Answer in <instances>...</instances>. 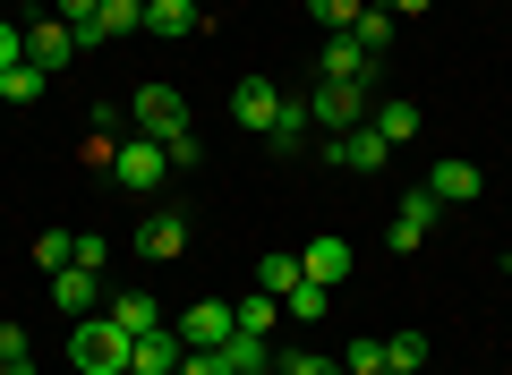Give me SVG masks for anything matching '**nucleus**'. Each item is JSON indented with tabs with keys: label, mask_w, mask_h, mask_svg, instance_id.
Instances as JSON below:
<instances>
[{
	"label": "nucleus",
	"mask_w": 512,
	"mask_h": 375,
	"mask_svg": "<svg viewBox=\"0 0 512 375\" xmlns=\"http://www.w3.org/2000/svg\"><path fill=\"white\" fill-rule=\"evenodd\" d=\"M197 26H205V9H197V0H146V35L180 43V35H197Z\"/></svg>",
	"instance_id": "nucleus-17"
},
{
	"label": "nucleus",
	"mask_w": 512,
	"mask_h": 375,
	"mask_svg": "<svg viewBox=\"0 0 512 375\" xmlns=\"http://www.w3.org/2000/svg\"><path fill=\"white\" fill-rule=\"evenodd\" d=\"M69 265H86V273H103V265H111V239H103V231H77V256H69Z\"/></svg>",
	"instance_id": "nucleus-32"
},
{
	"label": "nucleus",
	"mask_w": 512,
	"mask_h": 375,
	"mask_svg": "<svg viewBox=\"0 0 512 375\" xmlns=\"http://www.w3.org/2000/svg\"><path fill=\"white\" fill-rule=\"evenodd\" d=\"M103 316H111V324H120V333H128V341H137V333H154V324H163V307H154V299H146V290H120V299H111V307H103Z\"/></svg>",
	"instance_id": "nucleus-19"
},
{
	"label": "nucleus",
	"mask_w": 512,
	"mask_h": 375,
	"mask_svg": "<svg viewBox=\"0 0 512 375\" xmlns=\"http://www.w3.org/2000/svg\"><path fill=\"white\" fill-rule=\"evenodd\" d=\"M94 26H103V43L146 35V0H103V9H94Z\"/></svg>",
	"instance_id": "nucleus-20"
},
{
	"label": "nucleus",
	"mask_w": 512,
	"mask_h": 375,
	"mask_svg": "<svg viewBox=\"0 0 512 375\" xmlns=\"http://www.w3.org/2000/svg\"><path fill=\"white\" fill-rule=\"evenodd\" d=\"M384 9H393V18H427V9H436V0H384Z\"/></svg>",
	"instance_id": "nucleus-35"
},
{
	"label": "nucleus",
	"mask_w": 512,
	"mask_h": 375,
	"mask_svg": "<svg viewBox=\"0 0 512 375\" xmlns=\"http://www.w3.org/2000/svg\"><path fill=\"white\" fill-rule=\"evenodd\" d=\"M308 18H316V26H325V35H342V26H350V18H359V0H308Z\"/></svg>",
	"instance_id": "nucleus-31"
},
{
	"label": "nucleus",
	"mask_w": 512,
	"mask_h": 375,
	"mask_svg": "<svg viewBox=\"0 0 512 375\" xmlns=\"http://www.w3.org/2000/svg\"><path fill=\"white\" fill-rule=\"evenodd\" d=\"M111 179H120L128 197H154V188L171 179V162H163V145H154V137H120V154H111Z\"/></svg>",
	"instance_id": "nucleus-4"
},
{
	"label": "nucleus",
	"mask_w": 512,
	"mask_h": 375,
	"mask_svg": "<svg viewBox=\"0 0 512 375\" xmlns=\"http://www.w3.org/2000/svg\"><path fill=\"white\" fill-rule=\"evenodd\" d=\"M427 188H436V205H470L478 188H487V171H478L470 154H444L436 171H427Z\"/></svg>",
	"instance_id": "nucleus-14"
},
{
	"label": "nucleus",
	"mask_w": 512,
	"mask_h": 375,
	"mask_svg": "<svg viewBox=\"0 0 512 375\" xmlns=\"http://www.w3.org/2000/svg\"><path fill=\"white\" fill-rule=\"evenodd\" d=\"M367 128H376V137L393 145V154H402V145H410V137H419V128H427V111L410 103V94H384V103L367 111Z\"/></svg>",
	"instance_id": "nucleus-13"
},
{
	"label": "nucleus",
	"mask_w": 512,
	"mask_h": 375,
	"mask_svg": "<svg viewBox=\"0 0 512 375\" xmlns=\"http://www.w3.org/2000/svg\"><path fill=\"white\" fill-rule=\"evenodd\" d=\"M504 282H512V273H504Z\"/></svg>",
	"instance_id": "nucleus-38"
},
{
	"label": "nucleus",
	"mask_w": 512,
	"mask_h": 375,
	"mask_svg": "<svg viewBox=\"0 0 512 375\" xmlns=\"http://www.w3.org/2000/svg\"><path fill=\"white\" fill-rule=\"evenodd\" d=\"M384 367L419 375V367H427V333H393V341H384Z\"/></svg>",
	"instance_id": "nucleus-26"
},
{
	"label": "nucleus",
	"mask_w": 512,
	"mask_h": 375,
	"mask_svg": "<svg viewBox=\"0 0 512 375\" xmlns=\"http://www.w3.org/2000/svg\"><path fill=\"white\" fill-rule=\"evenodd\" d=\"M128 375H137V367H128Z\"/></svg>",
	"instance_id": "nucleus-39"
},
{
	"label": "nucleus",
	"mask_w": 512,
	"mask_h": 375,
	"mask_svg": "<svg viewBox=\"0 0 512 375\" xmlns=\"http://www.w3.org/2000/svg\"><path fill=\"white\" fill-rule=\"evenodd\" d=\"M274 375H342V358H325V350H282Z\"/></svg>",
	"instance_id": "nucleus-27"
},
{
	"label": "nucleus",
	"mask_w": 512,
	"mask_h": 375,
	"mask_svg": "<svg viewBox=\"0 0 512 375\" xmlns=\"http://www.w3.org/2000/svg\"><path fill=\"white\" fill-rule=\"evenodd\" d=\"M325 162H333V171H384V162H393V145L359 120V128H342V137H325Z\"/></svg>",
	"instance_id": "nucleus-8"
},
{
	"label": "nucleus",
	"mask_w": 512,
	"mask_h": 375,
	"mask_svg": "<svg viewBox=\"0 0 512 375\" xmlns=\"http://www.w3.org/2000/svg\"><path fill=\"white\" fill-rule=\"evenodd\" d=\"M282 316H299V324H316V316H325V282H299L291 299H282Z\"/></svg>",
	"instance_id": "nucleus-30"
},
{
	"label": "nucleus",
	"mask_w": 512,
	"mask_h": 375,
	"mask_svg": "<svg viewBox=\"0 0 512 375\" xmlns=\"http://www.w3.org/2000/svg\"><path fill=\"white\" fill-rule=\"evenodd\" d=\"M350 35H359V52L376 60L384 43H393V9H359V18H350Z\"/></svg>",
	"instance_id": "nucleus-25"
},
{
	"label": "nucleus",
	"mask_w": 512,
	"mask_h": 375,
	"mask_svg": "<svg viewBox=\"0 0 512 375\" xmlns=\"http://www.w3.org/2000/svg\"><path fill=\"white\" fill-rule=\"evenodd\" d=\"M180 358H188L180 324H154V333H137V341H128V367H137V375H180Z\"/></svg>",
	"instance_id": "nucleus-10"
},
{
	"label": "nucleus",
	"mask_w": 512,
	"mask_h": 375,
	"mask_svg": "<svg viewBox=\"0 0 512 375\" xmlns=\"http://www.w3.org/2000/svg\"><path fill=\"white\" fill-rule=\"evenodd\" d=\"M43 86H52V77H43L35 60H18V69H0V103H35Z\"/></svg>",
	"instance_id": "nucleus-23"
},
{
	"label": "nucleus",
	"mask_w": 512,
	"mask_h": 375,
	"mask_svg": "<svg viewBox=\"0 0 512 375\" xmlns=\"http://www.w3.org/2000/svg\"><path fill=\"white\" fill-rule=\"evenodd\" d=\"M197 9H205V18H214V0H197Z\"/></svg>",
	"instance_id": "nucleus-36"
},
{
	"label": "nucleus",
	"mask_w": 512,
	"mask_h": 375,
	"mask_svg": "<svg viewBox=\"0 0 512 375\" xmlns=\"http://www.w3.org/2000/svg\"><path fill=\"white\" fill-rule=\"evenodd\" d=\"M376 375H402V367H376Z\"/></svg>",
	"instance_id": "nucleus-37"
},
{
	"label": "nucleus",
	"mask_w": 512,
	"mask_h": 375,
	"mask_svg": "<svg viewBox=\"0 0 512 375\" xmlns=\"http://www.w3.org/2000/svg\"><path fill=\"white\" fill-rule=\"evenodd\" d=\"M18 60H26V26L0 18V69H18Z\"/></svg>",
	"instance_id": "nucleus-33"
},
{
	"label": "nucleus",
	"mask_w": 512,
	"mask_h": 375,
	"mask_svg": "<svg viewBox=\"0 0 512 375\" xmlns=\"http://www.w3.org/2000/svg\"><path fill=\"white\" fill-rule=\"evenodd\" d=\"M367 111H376V86H342V77H316V94H308L316 137H342V128H359Z\"/></svg>",
	"instance_id": "nucleus-3"
},
{
	"label": "nucleus",
	"mask_w": 512,
	"mask_h": 375,
	"mask_svg": "<svg viewBox=\"0 0 512 375\" xmlns=\"http://www.w3.org/2000/svg\"><path fill=\"white\" fill-rule=\"evenodd\" d=\"M239 324L274 341V324H282V299H274V290H248V299H239Z\"/></svg>",
	"instance_id": "nucleus-24"
},
{
	"label": "nucleus",
	"mask_w": 512,
	"mask_h": 375,
	"mask_svg": "<svg viewBox=\"0 0 512 375\" xmlns=\"http://www.w3.org/2000/svg\"><path fill=\"white\" fill-rule=\"evenodd\" d=\"M299 273H308V282H325V290L350 282V239H333V231L308 239V248H299Z\"/></svg>",
	"instance_id": "nucleus-16"
},
{
	"label": "nucleus",
	"mask_w": 512,
	"mask_h": 375,
	"mask_svg": "<svg viewBox=\"0 0 512 375\" xmlns=\"http://www.w3.org/2000/svg\"><path fill=\"white\" fill-rule=\"evenodd\" d=\"M231 333H239V307H222V299H197V307L180 316V341H188V350H222Z\"/></svg>",
	"instance_id": "nucleus-12"
},
{
	"label": "nucleus",
	"mask_w": 512,
	"mask_h": 375,
	"mask_svg": "<svg viewBox=\"0 0 512 375\" xmlns=\"http://www.w3.org/2000/svg\"><path fill=\"white\" fill-rule=\"evenodd\" d=\"M69 256H77V231H43V239H35V265H43V273H60Z\"/></svg>",
	"instance_id": "nucleus-28"
},
{
	"label": "nucleus",
	"mask_w": 512,
	"mask_h": 375,
	"mask_svg": "<svg viewBox=\"0 0 512 375\" xmlns=\"http://www.w3.org/2000/svg\"><path fill=\"white\" fill-rule=\"evenodd\" d=\"M376 367H384V341H376V333H359V341L342 350V375H376Z\"/></svg>",
	"instance_id": "nucleus-29"
},
{
	"label": "nucleus",
	"mask_w": 512,
	"mask_h": 375,
	"mask_svg": "<svg viewBox=\"0 0 512 375\" xmlns=\"http://www.w3.org/2000/svg\"><path fill=\"white\" fill-rule=\"evenodd\" d=\"M180 375H231V367H222V350H188V358H180Z\"/></svg>",
	"instance_id": "nucleus-34"
},
{
	"label": "nucleus",
	"mask_w": 512,
	"mask_h": 375,
	"mask_svg": "<svg viewBox=\"0 0 512 375\" xmlns=\"http://www.w3.org/2000/svg\"><path fill=\"white\" fill-rule=\"evenodd\" d=\"M299 282H308V273H299V256H256V290H274V299H291Z\"/></svg>",
	"instance_id": "nucleus-21"
},
{
	"label": "nucleus",
	"mask_w": 512,
	"mask_h": 375,
	"mask_svg": "<svg viewBox=\"0 0 512 375\" xmlns=\"http://www.w3.org/2000/svg\"><path fill=\"white\" fill-rule=\"evenodd\" d=\"M137 256H146V265H171V256H188V214L154 205V214L137 222Z\"/></svg>",
	"instance_id": "nucleus-9"
},
{
	"label": "nucleus",
	"mask_w": 512,
	"mask_h": 375,
	"mask_svg": "<svg viewBox=\"0 0 512 375\" xmlns=\"http://www.w3.org/2000/svg\"><path fill=\"white\" fill-rule=\"evenodd\" d=\"M222 367H231V375H265V367H274V341H265V333H248V324H239V333L222 341Z\"/></svg>",
	"instance_id": "nucleus-18"
},
{
	"label": "nucleus",
	"mask_w": 512,
	"mask_h": 375,
	"mask_svg": "<svg viewBox=\"0 0 512 375\" xmlns=\"http://www.w3.org/2000/svg\"><path fill=\"white\" fill-rule=\"evenodd\" d=\"M436 188H402V205H393V222H384V239H393V256H410V248H427V231H436Z\"/></svg>",
	"instance_id": "nucleus-5"
},
{
	"label": "nucleus",
	"mask_w": 512,
	"mask_h": 375,
	"mask_svg": "<svg viewBox=\"0 0 512 375\" xmlns=\"http://www.w3.org/2000/svg\"><path fill=\"white\" fill-rule=\"evenodd\" d=\"M43 282H52V307L60 316H103V273H86V265H60V273H43Z\"/></svg>",
	"instance_id": "nucleus-7"
},
{
	"label": "nucleus",
	"mask_w": 512,
	"mask_h": 375,
	"mask_svg": "<svg viewBox=\"0 0 512 375\" xmlns=\"http://www.w3.org/2000/svg\"><path fill=\"white\" fill-rule=\"evenodd\" d=\"M0 375H35V341H26V324H0Z\"/></svg>",
	"instance_id": "nucleus-22"
},
{
	"label": "nucleus",
	"mask_w": 512,
	"mask_h": 375,
	"mask_svg": "<svg viewBox=\"0 0 512 375\" xmlns=\"http://www.w3.org/2000/svg\"><path fill=\"white\" fill-rule=\"evenodd\" d=\"M128 128H137V137H154V145L188 137V103H180V86H163V77H154V86H137V94H128Z\"/></svg>",
	"instance_id": "nucleus-2"
},
{
	"label": "nucleus",
	"mask_w": 512,
	"mask_h": 375,
	"mask_svg": "<svg viewBox=\"0 0 512 375\" xmlns=\"http://www.w3.org/2000/svg\"><path fill=\"white\" fill-rule=\"evenodd\" d=\"M316 69L342 77V86H376V60L359 52V35H350V26H342V35H325V60H316Z\"/></svg>",
	"instance_id": "nucleus-15"
},
{
	"label": "nucleus",
	"mask_w": 512,
	"mask_h": 375,
	"mask_svg": "<svg viewBox=\"0 0 512 375\" xmlns=\"http://www.w3.org/2000/svg\"><path fill=\"white\" fill-rule=\"evenodd\" d=\"M26 60H35L43 77H60L77 60V26L69 18H43V26H26Z\"/></svg>",
	"instance_id": "nucleus-11"
},
{
	"label": "nucleus",
	"mask_w": 512,
	"mask_h": 375,
	"mask_svg": "<svg viewBox=\"0 0 512 375\" xmlns=\"http://www.w3.org/2000/svg\"><path fill=\"white\" fill-rule=\"evenodd\" d=\"M69 367H77V375H128V333H120L111 316H86V324L69 333Z\"/></svg>",
	"instance_id": "nucleus-1"
},
{
	"label": "nucleus",
	"mask_w": 512,
	"mask_h": 375,
	"mask_svg": "<svg viewBox=\"0 0 512 375\" xmlns=\"http://www.w3.org/2000/svg\"><path fill=\"white\" fill-rule=\"evenodd\" d=\"M231 120L248 128V137H265V128L282 120V86H274V77H239V86H231Z\"/></svg>",
	"instance_id": "nucleus-6"
}]
</instances>
